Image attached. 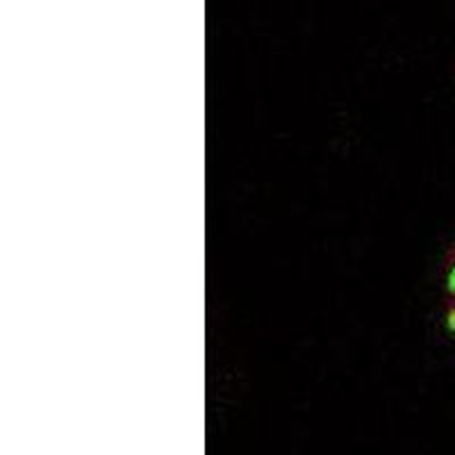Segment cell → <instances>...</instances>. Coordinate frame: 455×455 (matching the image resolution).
<instances>
[{"instance_id":"1","label":"cell","mask_w":455,"mask_h":455,"mask_svg":"<svg viewBox=\"0 0 455 455\" xmlns=\"http://www.w3.org/2000/svg\"><path fill=\"white\" fill-rule=\"evenodd\" d=\"M440 306L442 321L451 337L455 339V239L442 262V284H440Z\"/></svg>"}]
</instances>
